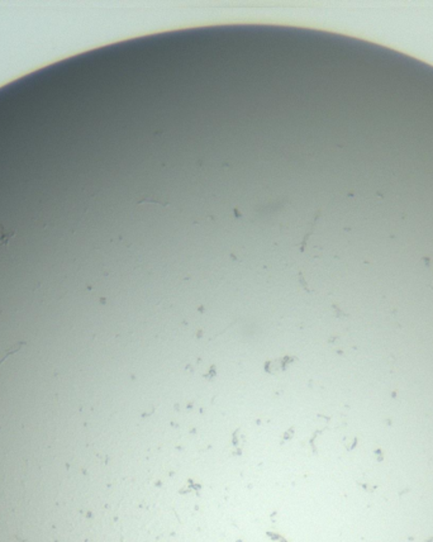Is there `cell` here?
<instances>
[{
	"label": "cell",
	"instance_id": "6da1fadb",
	"mask_svg": "<svg viewBox=\"0 0 433 542\" xmlns=\"http://www.w3.org/2000/svg\"><path fill=\"white\" fill-rule=\"evenodd\" d=\"M24 345H26V342H19V344H15V345H14V346H12V347H10V349H8V350H6L5 352H4L3 357L0 358V365L3 364V362H4V361H5L6 358L9 357V356H10V355H13V353H15V352H18L19 350H21V349H22V347H23V346H24Z\"/></svg>",
	"mask_w": 433,
	"mask_h": 542
},
{
	"label": "cell",
	"instance_id": "7a4b0ae2",
	"mask_svg": "<svg viewBox=\"0 0 433 542\" xmlns=\"http://www.w3.org/2000/svg\"><path fill=\"white\" fill-rule=\"evenodd\" d=\"M13 236H14V233H13V232L5 231L3 227H0V246H5L6 243L9 242L10 238H12Z\"/></svg>",
	"mask_w": 433,
	"mask_h": 542
}]
</instances>
